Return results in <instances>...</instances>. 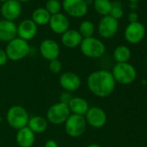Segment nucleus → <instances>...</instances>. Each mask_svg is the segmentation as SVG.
Instances as JSON below:
<instances>
[{
	"label": "nucleus",
	"instance_id": "f257e3e1",
	"mask_svg": "<svg viewBox=\"0 0 147 147\" xmlns=\"http://www.w3.org/2000/svg\"><path fill=\"white\" fill-rule=\"evenodd\" d=\"M87 85L94 95L107 98L113 93L116 82L110 71L101 69L90 74L87 79Z\"/></svg>",
	"mask_w": 147,
	"mask_h": 147
},
{
	"label": "nucleus",
	"instance_id": "f03ea898",
	"mask_svg": "<svg viewBox=\"0 0 147 147\" xmlns=\"http://www.w3.org/2000/svg\"><path fill=\"white\" fill-rule=\"evenodd\" d=\"M111 73L115 82L122 85H129L132 83L137 77L135 67L128 62L116 63Z\"/></svg>",
	"mask_w": 147,
	"mask_h": 147
},
{
	"label": "nucleus",
	"instance_id": "7ed1b4c3",
	"mask_svg": "<svg viewBox=\"0 0 147 147\" xmlns=\"http://www.w3.org/2000/svg\"><path fill=\"white\" fill-rule=\"evenodd\" d=\"M5 52L8 60L18 61L28 56L30 52V47L27 41H24L19 37H16L8 42Z\"/></svg>",
	"mask_w": 147,
	"mask_h": 147
},
{
	"label": "nucleus",
	"instance_id": "20e7f679",
	"mask_svg": "<svg viewBox=\"0 0 147 147\" xmlns=\"http://www.w3.org/2000/svg\"><path fill=\"white\" fill-rule=\"evenodd\" d=\"M30 117L27 110L19 105L12 106L6 113V120L8 124L14 129L19 130L27 126Z\"/></svg>",
	"mask_w": 147,
	"mask_h": 147
},
{
	"label": "nucleus",
	"instance_id": "39448f33",
	"mask_svg": "<svg viewBox=\"0 0 147 147\" xmlns=\"http://www.w3.org/2000/svg\"><path fill=\"white\" fill-rule=\"evenodd\" d=\"M82 53L88 58H100L106 52V46L103 42L92 36L83 38L80 45Z\"/></svg>",
	"mask_w": 147,
	"mask_h": 147
},
{
	"label": "nucleus",
	"instance_id": "423d86ee",
	"mask_svg": "<svg viewBox=\"0 0 147 147\" xmlns=\"http://www.w3.org/2000/svg\"><path fill=\"white\" fill-rule=\"evenodd\" d=\"M87 122L84 116L70 114L64 123L67 134L71 138H79L84 134L87 129Z\"/></svg>",
	"mask_w": 147,
	"mask_h": 147
},
{
	"label": "nucleus",
	"instance_id": "0eeeda50",
	"mask_svg": "<svg viewBox=\"0 0 147 147\" xmlns=\"http://www.w3.org/2000/svg\"><path fill=\"white\" fill-rule=\"evenodd\" d=\"M71 114L67 104L57 102L53 104L47 111L46 119L53 125L64 124Z\"/></svg>",
	"mask_w": 147,
	"mask_h": 147
},
{
	"label": "nucleus",
	"instance_id": "6e6552de",
	"mask_svg": "<svg viewBox=\"0 0 147 147\" xmlns=\"http://www.w3.org/2000/svg\"><path fill=\"white\" fill-rule=\"evenodd\" d=\"M62 6L66 13L73 18H82L88 11L86 0H63Z\"/></svg>",
	"mask_w": 147,
	"mask_h": 147
},
{
	"label": "nucleus",
	"instance_id": "1a4fd4ad",
	"mask_svg": "<svg viewBox=\"0 0 147 147\" xmlns=\"http://www.w3.org/2000/svg\"><path fill=\"white\" fill-rule=\"evenodd\" d=\"M85 119L88 125L90 126L99 129L103 127L107 123V113L106 112L98 107H89L88 111L85 114Z\"/></svg>",
	"mask_w": 147,
	"mask_h": 147
},
{
	"label": "nucleus",
	"instance_id": "9d476101",
	"mask_svg": "<svg viewBox=\"0 0 147 147\" xmlns=\"http://www.w3.org/2000/svg\"><path fill=\"white\" fill-rule=\"evenodd\" d=\"M119 30V21L112 18L110 15L104 16L99 22L98 32L103 38L113 37Z\"/></svg>",
	"mask_w": 147,
	"mask_h": 147
},
{
	"label": "nucleus",
	"instance_id": "9b49d317",
	"mask_svg": "<svg viewBox=\"0 0 147 147\" xmlns=\"http://www.w3.org/2000/svg\"><path fill=\"white\" fill-rule=\"evenodd\" d=\"M59 83L64 91L72 93L77 91L81 88L82 80L77 74L67 71L61 75L59 78Z\"/></svg>",
	"mask_w": 147,
	"mask_h": 147
},
{
	"label": "nucleus",
	"instance_id": "f8f14e48",
	"mask_svg": "<svg viewBox=\"0 0 147 147\" xmlns=\"http://www.w3.org/2000/svg\"><path fill=\"white\" fill-rule=\"evenodd\" d=\"M145 36V28L140 22L130 23L125 30V40L131 43L136 44L140 42Z\"/></svg>",
	"mask_w": 147,
	"mask_h": 147
},
{
	"label": "nucleus",
	"instance_id": "ddd939ff",
	"mask_svg": "<svg viewBox=\"0 0 147 147\" xmlns=\"http://www.w3.org/2000/svg\"><path fill=\"white\" fill-rule=\"evenodd\" d=\"M1 14L5 20L14 22L22 13V6L18 0H8L1 6Z\"/></svg>",
	"mask_w": 147,
	"mask_h": 147
},
{
	"label": "nucleus",
	"instance_id": "4468645a",
	"mask_svg": "<svg viewBox=\"0 0 147 147\" xmlns=\"http://www.w3.org/2000/svg\"><path fill=\"white\" fill-rule=\"evenodd\" d=\"M39 50L42 56L49 61L58 59L61 51L59 44L52 39L43 40L40 44Z\"/></svg>",
	"mask_w": 147,
	"mask_h": 147
},
{
	"label": "nucleus",
	"instance_id": "2eb2a0df",
	"mask_svg": "<svg viewBox=\"0 0 147 147\" xmlns=\"http://www.w3.org/2000/svg\"><path fill=\"white\" fill-rule=\"evenodd\" d=\"M49 24L51 30L58 35H62L65 33L67 30H69L70 25L67 17L61 12L52 15Z\"/></svg>",
	"mask_w": 147,
	"mask_h": 147
},
{
	"label": "nucleus",
	"instance_id": "dca6fc26",
	"mask_svg": "<svg viewBox=\"0 0 147 147\" xmlns=\"http://www.w3.org/2000/svg\"><path fill=\"white\" fill-rule=\"evenodd\" d=\"M37 33V25L31 19L22 21L18 26V36L24 41L32 40Z\"/></svg>",
	"mask_w": 147,
	"mask_h": 147
},
{
	"label": "nucleus",
	"instance_id": "f3484780",
	"mask_svg": "<svg viewBox=\"0 0 147 147\" xmlns=\"http://www.w3.org/2000/svg\"><path fill=\"white\" fill-rule=\"evenodd\" d=\"M18 36V26L12 21H0V41L9 42Z\"/></svg>",
	"mask_w": 147,
	"mask_h": 147
},
{
	"label": "nucleus",
	"instance_id": "a211bd4d",
	"mask_svg": "<svg viewBox=\"0 0 147 147\" xmlns=\"http://www.w3.org/2000/svg\"><path fill=\"white\" fill-rule=\"evenodd\" d=\"M16 140L19 147H32L36 141V134L25 126L18 130Z\"/></svg>",
	"mask_w": 147,
	"mask_h": 147
},
{
	"label": "nucleus",
	"instance_id": "6ab92c4d",
	"mask_svg": "<svg viewBox=\"0 0 147 147\" xmlns=\"http://www.w3.org/2000/svg\"><path fill=\"white\" fill-rule=\"evenodd\" d=\"M83 37L78 30H67L65 33L61 35V42L62 44L69 49L76 48L81 45Z\"/></svg>",
	"mask_w": 147,
	"mask_h": 147
},
{
	"label": "nucleus",
	"instance_id": "aec40b11",
	"mask_svg": "<svg viewBox=\"0 0 147 147\" xmlns=\"http://www.w3.org/2000/svg\"><path fill=\"white\" fill-rule=\"evenodd\" d=\"M69 111L72 114L85 116L89 109V104L82 97H73L67 104Z\"/></svg>",
	"mask_w": 147,
	"mask_h": 147
},
{
	"label": "nucleus",
	"instance_id": "412c9836",
	"mask_svg": "<svg viewBox=\"0 0 147 147\" xmlns=\"http://www.w3.org/2000/svg\"><path fill=\"white\" fill-rule=\"evenodd\" d=\"M27 126L35 133H43L48 128V120L42 116H33L30 118Z\"/></svg>",
	"mask_w": 147,
	"mask_h": 147
},
{
	"label": "nucleus",
	"instance_id": "4be33fe9",
	"mask_svg": "<svg viewBox=\"0 0 147 147\" xmlns=\"http://www.w3.org/2000/svg\"><path fill=\"white\" fill-rule=\"evenodd\" d=\"M50 18L51 15L45 8H37L33 11L31 20L36 25H46L49 23Z\"/></svg>",
	"mask_w": 147,
	"mask_h": 147
},
{
	"label": "nucleus",
	"instance_id": "5701e85b",
	"mask_svg": "<svg viewBox=\"0 0 147 147\" xmlns=\"http://www.w3.org/2000/svg\"><path fill=\"white\" fill-rule=\"evenodd\" d=\"M113 58L117 63L127 62L131 58V50L125 45L118 46L113 51Z\"/></svg>",
	"mask_w": 147,
	"mask_h": 147
},
{
	"label": "nucleus",
	"instance_id": "b1692460",
	"mask_svg": "<svg viewBox=\"0 0 147 147\" xmlns=\"http://www.w3.org/2000/svg\"><path fill=\"white\" fill-rule=\"evenodd\" d=\"M94 6L95 11L104 17L110 14L113 5L110 0H94Z\"/></svg>",
	"mask_w": 147,
	"mask_h": 147
},
{
	"label": "nucleus",
	"instance_id": "393cba45",
	"mask_svg": "<svg viewBox=\"0 0 147 147\" xmlns=\"http://www.w3.org/2000/svg\"><path fill=\"white\" fill-rule=\"evenodd\" d=\"M78 31L83 38L92 37L95 31V26L91 21L85 20L81 23Z\"/></svg>",
	"mask_w": 147,
	"mask_h": 147
},
{
	"label": "nucleus",
	"instance_id": "a878e982",
	"mask_svg": "<svg viewBox=\"0 0 147 147\" xmlns=\"http://www.w3.org/2000/svg\"><path fill=\"white\" fill-rule=\"evenodd\" d=\"M45 9L52 16V15L60 13L61 5V3L59 1H57V0H48L46 3Z\"/></svg>",
	"mask_w": 147,
	"mask_h": 147
},
{
	"label": "nucleus",
	"instance_id": "bb28decb",
	"mask_svg": "<svg viewBox=\"0 0 147 147\" xmlns=\"http://www.w3.org/2000/svg\"><path fill=\"white\" fill-rule=\"evenodd\" d=\"M113 6H112V10L110 12V16L113 18H115L116 20L120 19L123 17V10L120 6V5L118 2L115 3H112Z\"/></svg>",
	"mask_w": 147,
	"mask_h": 147
},
{
	"label": "nucleus",
	"instance_id": "cd10ccee",
	"mask_svg": "<svg viewBox=\"0 0 147 147\" xmlns=\"http://www.w3.org/2000/svg\"><path fill=\"white\" fill-rule=\"evenodd\" d=\"M49 70L53 74H55V75H57V74H59V73L61 72V69H62L61 61L59 59H55V60L49 61Z\"/></svg>",
	"mask_w": 147,
	"mask_h": 147
},
{
	"label": "nucleus",
	"instance_id": "c85d7f7f",
	"mask_svg": "<svg viewBox=\"0 0 147 147\" xmlns=\"http://www.w3.org/2000/svg\"><path fill=\"white\" fill-rule=\"evenodd\" d=\"M73 97L74 96H72L71 93L67 92V91H64L60 95V101L59 102H61V103H64V104H67V105Z\"/></svg>",
	"mask_w": 147,
	"mask_h": 147
},
{
	"label": "nucleus",
	"instance_id": "c756f323",
	"mask_svg": "<svg viewBox=\"0 0 147 147\" xmlns=\"http://www.w3.org/2000/svg\"><path fill=\"white\" fill-rule=\"evenodd\" d=\"M8 61V57L6 55L5 50L0 49V67L5 66Z\"/></svg>",
	"mask_w": 147,
	"mask_h": 147
},
{
	"label": "nucleus",
	"instance_id": "7c9ffc66",
	"mask_svg": "<svg viewBox=\"0 0 147 147\" xmlns=\"http://www.w3.org/2000/svg\"><path fill=\"white\" fill-rule=\"evenodd\" d=\"M128 20L130 21V23L138 22V14L136 11H131L128 14Z\"/></svg>",
	"mask_w": 147,
	"mask_h": 147
},
{
	"label": "nucleus",
	"instance_id": "2f4dec72",
	"mask_svg": "<svg viewBox=\"0 0 147 147\" xmlns=\"http://www.w3.org/2000/svg\"><path fill=\"white\" fill-rule=\"evenodd\" d=\"M44 147H59V145L54 139H49L46 141Z\"/></svg>",
	"mask_w": 147,
	"mask_h": 147
},
{
	"label": "nucleus",
	"instance_id": "473e14b6",
	"mask_svg": "<svg viewBox=\"0 0 147 147\" xmlns=\"http://www.w3.org/2000/svg\"><path fill=\"white\" fill-rule=\"evenodd\" d=\"M87 147H101V146L100 144H90Z\"/></svg>",
	"mask_w": 147,
	"mask_h": 147
},
{
	"label": "nucleus",
	"instance_id": "72a5a7b5",
	"mask_svg": "<svg viewBox=\"0 0 147 147\" xmlns=\"http://www.w3.org/2000/svg\"><path fill=\"white\" fill-rule=\"evenodd\" d=\"M130 7H131V9L135 10L138 6H137V4H136V3H131V4L130 5Z\"/></svg>",
	"mask_w": 147,
	"mask_h": 147
},
{
	"label": "nucleus",
	"instance_id": "f704fd0d",
	"mask_svg": "<svg viewBox=\"0 0 147 147\" xmlns=\"http://www.w3.org/2000/svg\"><path fill=\"white\" fill-rule=\"evenodd\" d=\"M18 1L21 4V3H26V2H29L30 0H18Z\"/></svg>",
	"mask_w": 147,
	"mask_h": 147
},
{
	"label": "nucleus",
	"instance_id": "c9c22d12",
	"mask_svg": "<svg viewBox=\"0 0 147 147\" xmlns=\"http://www.w3.org/2000/svg\"><path fill=\"white\" fill-rule=\"evenodd\" d=\"M129 1L131 2V3H137L138 0H129Z\"/></svg>",
	"mask_w": 147,
	"mask_h": 147
},
{
	"label": "nucleus",
	"instance_id": "e433bc0d",
	"mask_svg": "<svg viewBox=\"0 0 147 147\" xmlns=\"http://www.w3.org/2000/svg\"><path fill=\"white\" fill-rule=\"evenodd\" d=\"M6 1H8V0H0V2H2V3H5Z\"/></svg>",
	"mask_w": 147,
	"mask_h": 147
},
{
	"label": "nucleus",
	"instance_id": "4c0bfd02",
	"mask_svg": "<svg viewBox=\"0 0 147 147\" xmlns=\"http://www.w3.org/2000/svg\"><path fill=\"white\" fill-rule=\"evenodd\" d=\"M145 62H146V66H147V57H146V61H145Z\"/></svg>",
	"mask_w": 147,
	"mask_h": 147
},
{
	"label": "nucleus",
	"instance_id": "58836bf2",
	"mask_svg": "<svg viewBox=\"0 0 147 147\" xmlns=\"http://www.w3.org/2000/svg\"><path fill=\"white\" fill-rule=\"evenodd\" d=\"M2 121V119H1V117H0V122H1Z\"/></svg>",
	"mask_w": 147,
	"mask_h": 147
},
{
	"label": "nucleus",
	"instance_id": "ea45409f",
	"mask_svg": "<svg viewBox=\"0 0 147 147\" xmlns=\"http://www.w3.org/2000/svg\"><path fill=\"white\" fill-rule=\"evenodd\" d=\"M57 1H59V2H60V1H61V0H57Z\"/></svg>",
	"mask_w": 147,
	"mask_h": 147
}]
</instances>
